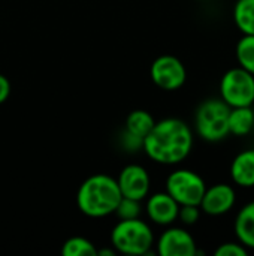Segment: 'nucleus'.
Wrapping results in <instances>:
<instances>
[{
    "label": "nucleus",
    "instance_id": "obj_1",
    "mask_svg": "<svg viewBox=\"0 0 254 256\" xmlns=\"http://www.w3.org/2000/svg\"><path fill=\"white\" fill-rule=\"evenodd\" d=\"M190 126L175 117L156 122L151 132L144 138L142 150L160 165H178L189 158L193 148Z\"/></svg>",
    "mask_w": 254,
    "mask_h": 256
},
{
    "label": "nucleus",
    "instance_id": "obj_2",
    "mask_svg": "<svg viewBox=\"0 0 254 256\" xmlns=\"http://www.w3.org/2000/svg\"><path fill=\"white\" fill-rule=\"evenodd\" d=\"M121 198V192L114 177L94 174L81 183L76 194V206L87 218L99 219L114 214Z\"/></svg>",
    "mask_w": 254,
    "mask_h": 256
},
{
    "label": "nucleus",
    "instance_id": "obj_3",
    "mask_svg": "<svg viewBox=\"0 0 254 256\" xmlns=\"http://www.w3.org/2000/svg\"><path fill=\"white\" fill-rule=\"evenodd\" d=\"M111 244L123 255H148L154 244V234L139 218L120 220L111 232Z\"/></svg>",
    "mask_w": 254,
    "mask_h": 256
},
{
    "label": "nucleus",
    "instance_id": "obj_4",
    "mask_svg": "<svg viewBox=\"0 0 254 256\" xmlns=\"http://www.w3.org/2000/svg\"><path fill=\"white\" fill-rule=\"evenodd\" d=\"M231 106L222 98L204 100L195 114L196 134L207 142L223 141L229 135Z\"/></svg>",
    "mask_w": 254,
    "mask_h": 256
},
{
    "label": "nucleus",
    "instance_id": "obj_5",
    "mask_svg": "<svg viewBox=\"0 0 254 256\" xmlns=\"http://www.w3.org/2000/svg\"><path fill=\"white\" fill-rule=\"evenodd\" d=\"M220 98L231 106H253L254 75L243 68L229 69L220 81Z\"/></svg>",
    "mask_w": 254,
    "mask_h": 256
},
{
    "label": "nucleus",
    "instance_id": "obj_6",
    "mask_svg": "<svg viewBox=\"0 0 254 256\" xmlns=\"http://www.w3.org/2000/svg\"><path fill=\"white\" fill-rule=\"evenodd\" d=\"M205 189L204 178L192 170H175L166 178V192L180 206H199Z\"/></svg>",
    "mask_w": 254,
    "mask_h": 256
},
{
    "label": "nucleus",
    "instance_id": "obj_7",
    "mask_svg": "<svg viewBox=\"0 0 254 256\" xmlns=\"http://www.w3.org/2000/svg\"><path fill=\"white\" fill-rule=\"evenodd\" d=\"M150 76L159 88L165 92H175L186 84L187 70L178 57L163 54L151 63Z\"/></svg>",
    "mask_w": 254,
    "mask_h": 256
},
{
    "label": "nucleus",
    "instance_id": "obj_8",
    "mask_svg": "<svg viewBox=\"0 0 254 256\" xmlns=\"http://www.w3.org/2000/svg\"><path fill=\"white\" fill-rule=\"evenodd\" d=\"M115 180L121 192V196L124 198L144 201L150 194V186H151L150 174L141 165L132 164L124 166Z\"/></svg>",
    "mask_w": 254,
    "mask_h": 256
},
{
    "label": "nucleus",
    "instance_id": "obj_9",
    "mask_svg": "<svg viewBox=\"0 0 254 256\" xmlns=\"http://www.w3.org/2000/svg\"><path fill=\"white\" fill-rule=\"evenodd\" d=\"M196 242L184 228L171 226L157 240V254L160 256H196Z\"/></svg>",
    "mask_w": 254,
    "mask_h": 256
},
{
    "label": "nucleus",
    "instance_id": "obj_10",
    "mask_svg": "<svg viewBox=\"0 0 254 256\" xmlns=\"http://www.w3.org/2000/svg\"><path fill=\"white\" fill-rule=\"evenodd\" d=\"M237 202L235 188L226 183H217L205 189L201 200V212L208 216H223L229 213Z\"/></svg>",
    "mask_w": 254,
    "mask_h": 256
},
{
    "label": "nucleus",
    "instance_id": "obj_11",
    "mask_svg": "<svg viewBox=\"0 0 254 256\" xmlns=\"http://www.w3.org/2000/svg\"><path fill=\"white\" fill-rule=\"evenodd\" d=\"M145 210L151 222L160 226H169L178 220L180 204L168 192H157L148 196Z\"/></svg>",
    "mask_w": 254,
    "mask_h": 256
},
{
    "label": "nucleus",
    "instance_id": "obj_12",
    "mask_svg": "<svg viewBox=\"0 0 254 256\" xmlns=\"http://www.w3.org/2000/svg\"><path fill=\"white\" fill-rule=\"evenodd\" d=\"M231 178L232 182L243 188H254V148H247L238 153L231 164Z\"/></svg>",
    "mask_w": 254,
    "mask_h": 256
},
{
    "label": "nucleus",
    "instance_id": "obj_13",
    "mask_svg": "<svg viewBox=\"0 0 254 256\" xmlns=\"http://www.w3.org/2000/svg\"><path fill=\"white\" fill-rule=\"evenodd\" d=\"M234 228L238 242L247 249L254 250V201L246 204L238 212Z\"/></svg>",
    "mask_w": 254,
    "mask_h": 256
},
{
    "label": "nucleus",
    "instance_id": "obj_14",
    "mask_svg": "<svg viewBox=\"0 0 254 256\" xmlns=\"http://www.w3.org/2000/svg\"><path fill=\"white\" fill-rule=\"evenodd\" d=\"M254 128V111L252 106L231 108L229 112V134L235 136H246Z\"/></svg>",
    "mask_w": 254,
    "mask_h": 256
},
{
    "label": "nucleus",
    "instance_id": "obj_15",
    "mask_svg": "<svg viewBox=\"0 0 254 256\" xmlns=\"http://www.w3.org/2000/svg\"><path fill=\"white\" fill-rule=\"evenodd\" d=\"M154 124H156V120H154V117L148 111H145V110H135V111H132L127 116V118H126V129L124 130L144 141V138L154 128Z\"/></svg>",
    "mask_w": 254,
    "mask_h": 256
},
{
    "label": "nucleus",
    "instance_id": "obj_16",
    "mask_svg": "<svg viewBox=\"0 0 254 256\" xmlns=\"http://www.w3.org/2000/svg\"><path fill=\"white\" fill-rule=\"evenodd\" d=\"M234 21L243 34H254V0H237Z\"/></svg>",
    "mask_w": 254,
    "mask_h": 256
},
{
    "label": "nucleus",
    "instance_id": "obj_17",
    "mask_svg": "<svg viewBox=\"0 0 254 256\" xmlns=\"http://www.w3.org/2000/svg\"><path fill=\"white\" fill-rule=\"evenodd\" d=\"M240 68L254 75V34H243L235 48Z\"/></svg>",
    "mask_w": 254,
    "mask_h": 256
},
{
    "label": "nucleus",
    "instance_id": "obj_18",
    "mask_svg": "<svg viewBox=\"0 0 254 256\" xmlns=\"http://www.w3.org/2000/svg\"><path fill=\"white\" fill-rule=\"evenodd\" d=\"M63 256H94L97 255L96 246L84 237H70L61 248Z\"/></svg>",
    "mask_w": 254,
    "mask_h": 256
},
{
    "label": "nucleus",
    "instance_id": "obj_19",
    "mask_svg": "<svg viewBox=\"0 0 254 256\" xmlns=\"http://www.w3.org/2000/svg\"><path fill=\"white\" fill-rule=\"evenodd\" d=\"M114 214L118 216L120 220H127V219H136L141 214V201L132 200V198H121Z\"/></svg>",
    "mask_w": 254,
    "mask_h": 256
},
{
    "label": "nucleus",
    "instance_id": "obj_20",
    "mask_svg": "<svg viewBox=\"0 0 254 256\" xmlns=\"http://www.w3.org/2000/svg\"><path fill=\"white\" fill-rule=\"evenodd\" d=\"M201 219V207L199 206H180L178 210V220L183 225H195Z\"/></svg>",
    "mask_w": 254,
    "mask_h": 256
},
{
    "label": "nucleus",
    "instance_id": "obj_21",
    "mask_svg": "<svg viewBox=\"0 0 254 256\" xmlns=\"http://www.w3.org/2000/svg\"><path fill=\"white\" fill-rule=\"evenodd\" d=\"M216 256H247L249 255V249L246 246H243L240 242L238 243H234V242H228V243H223L220 244L216 252Z\"/></svg>",
    "mask_w": 254,
    "mask_h": 256
},
{
    "label": "nucleus",
    "instance_id": "obj_22",
    "mask_svg": "<svg viewBox=\"0 0 254 256\" xmlns=\"http://www.w3.org/2000/svg\"><path fill=\"white\" fill-rule=\"evenodd\" d=\"M9 94H10V82L4 75L0 74V105L7 100Z\"/></svg>",
    "mask_w": 254,
    "mask_h": 256
},
{
    "label": "nucleus",
    "instance_id": "obj_23",
    "mask_svg": "<svg viewBox=\"0 0 254 256\" xmlns=\"http://www.w3.org/2000/svg\"><path fill=\"white\" fill-rule=\"evenodd\" d=\"M199 2H207V0H199Z\"/></svg>",
    "mask_w": 254,
    "mask_h": 256
}]
</instances>
